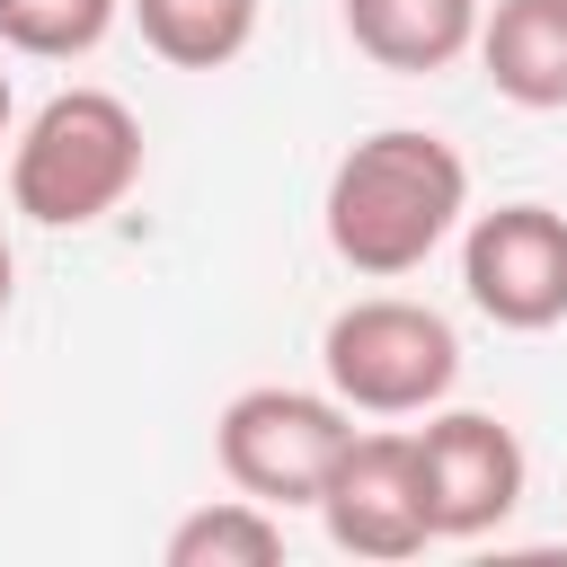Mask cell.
<instances>
[{"mask_svg": "<svg viewBox=\"0 0 567 567\" xmlns=\"http://www.w3.org/2000/svg\"><path fill=\"white\" fill-rule=\"evenodd\" d=\"M319 213H328V248L354 275H372V284L416 275L470 213V159L425 124H381L328 168Z\"/></svg>", "mask_w": 567, "mask_h": 567, "instance_id": "1", "label": "cell"}, {"mask_svg": "<svg viewBox=\"0 0 567 567\" xmlns=\"http://www.w3.org/2000/svg\"><path fill=\"white\" fill-rule=\"evenodd\" d=\"M142 177V115L115 89H62L9 142V204L44 230L106 221Z\"/></svg>", "mask_w": 567, "mask_h": 567, "instance_id": "2", "label": "cell"}, {"mask_svg": "<svg viewBox=\"0 0 567 567\" xmlns=\"http://www.w3.org/2000/svg\"><path fill=\"white\" fill-rule=\"evenodd\" d=\"M319 372L354 416H425L461 381V337L443 310H425L408 292H363L328 319Z\"/></svg>", "mask_w": 567, "mask_h": 567, "instance_id": "3", "label": "cell"}, {"mask_svg": "<svg viewBox=\"0 0 567 567\" xmlns=\"http://www.w3.org/2000/svg\"><path fill=\"white\" fill-rule=\"evenodd\" d=\"M354 434V408L337 390H292V381H257L221 408L213 425V452H221V478L257 505H319L337 452Z\"/></svg>", "mask_w": 567, "mask_h": 567, "instance_id": "4", "label": "cell"}, {"mask_svg": "<svg viewBox=\"0 0 567 567\" xmlns=\"http://www.w3.org/2000/svg\"><path fill=\"white\" fill-rule=\"evenodd\" d=\"M408 452H416V487H425L434 540H478V532H496L523 505L532 461H523L514 425L487 416V408H425Z\"/></svg>", "mask_w": 567, "mask_h": 567, "instance_id": "5", "label": "cell"}, {"mask_svg": "<svg viewBox=\"0 0 567 567\" xmlns=\"http://www.w3.org/2000/svg\"><path fill=\"white\" fill-rule=\"evenodd\" d=\"M461 292L478 319L540 337L567 319V213L549 204H496L461 230Z\"/></svg>", "mask_w": 567, "mask_h": 567, "instance_id": "6", "label": "cell"}, {"mask_svg": "<svg viewBox=\"0 0 567 567\" xmlns=\"http://www.w3.org/2000/svg\"><path fill=\"white\" fill-rule=\"evenodd\" d=\"M319 523H328V540L346 558H381V567L434 549L408 434H346V452H337V470L319 487Z\"/></svg>", "mask_w": 567, "mask_h": 567, "instance_id": "7", "label": "cell"}, {"mask_svg": "<svg viewBox=\"0 0 567 567\" xmlns=\"http://www.w3.org/2000/svg\"><path fill=\"white\" fill-rule=\"evenodd\" d=\"M487 89L505 106H532V115H558L567 106V0H496L478 9V35H470Z\"/></svg>", "mask_w": 567, "mask_h": 567, "instance_id": "8", "label": "cell"}, {"mask_svg": "<svg viewBox=\"0 0 567 567\" xmlns=\"http://www.w3.org/2000/svg\"><path fill=\"white\" fill-rule=\"evenodd\" d=\"M478 9L487 0H346V35H354L363 62L425 80V71H452L470 53Z\"/></svg>", "mask_w": 567, "mask_h": 567, "instance_id": "9", "label": "cell"}, {"mask_svg": "<svg viewBox=\"0 0 567 567\" xmlns=\"http://www.w3.org/2000/svg\"><path fill=\"white\" fill-rule=\"evenodd\" d=\"M124 9L168 71H221L257 35V0H124Z\"/></svg>", "mask_w": 567, "mask_h": 567, "instance_id": "10", "label": "cell"}, {"mask_svg": "<svg viewBox=\"0 0 567 567\" xmlns=\"http://www.w3.org/2000/svg\"><path fill=\"white\" fill-rule=\"evenodd\" d=\"M275 558H284V523H275V505H257V496L195 505V514L168 532V567H275Z\"/></svg>", "mask_w": 567, "mask_h": 567, "instance_id": "11", "label": "cell"}, {"mask_svg": "<svg viewBox=\"0 0 567 567\" xmlns=\"http://www.w3.org/2000/svg\"><path fill=\"white\" fill-rule=\"evenodd\" d=\"M124 0H0V44L27 62H80L106 44Z\"/></svg>", "mask_w": 567, "mask_h": 567, "instance_id": "12", "label": "cell"}, {"mask_svg": "<svg viewBox=\"0 0 567 567\" xmlns=\"http://www.w3.org/2000/svg\"><path fill=\"white\" fill-rule=\"evenodd\" d=\"M9 292H18V266H9V230H0V310H9Z\"/></svg>", "mask_w": 567, "mask_h": 567, "instance_id": "13", "label": "cell"}, {"mask_svg": "<svg viewBox=\"0 0 567 567\" xmlns=\"http://www.w3.org/2000/svg\"><path fill=\"white\" fill-rule=\"evenodd\" d=\"M9 106H18V97H9V71H0V133H9Z\"/></svg>", "mask_w": 567, "mask_h": 567, "instance_id": "14", "label": "cell"}]
</instances>
